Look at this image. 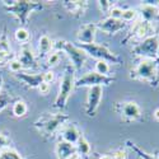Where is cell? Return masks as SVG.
Here are the masks:
<instances>
[{
  "label": "cell",
  "instance_id": "8d00e7d4",
  "mask_svg": "<svg viewBox=\"0 0 159 159\" xmlns=\"http://www.w3.org/2000/svg\"><path fill=\"white\" fill-rule=\"evenodd\" d=\"M37 89H38V92H39L41 94L46 96V94H48V93H50V90H51V85L43 82V83H41V85H39Z\"/></svg>",
  "mask_w": 159,
  "mask_h": 159
},
{
  "label": "cell",
  "instance_id": "d6a6232c",
  "mask_svg": "<svg viewBox=\"0 0 159 159\" xmlns=\"http://www.w3.org/2000/svg\"><path fill=\"white\" fill-rule=\"evenodd\" d=\"M98 4H99V7H101V9L103 10V11H106L108 14V11L111 10V8L113 7L112 5V2H110V0H101V2H98Z\"/></svg>",
  "mask_w": 159,
  "mask_h": 159
},
{
  "label": "cell",
  "instance_id": "1f68e13d",
  "mask_svg": "<svg viewBox=\"0 0 159 159\" xmlns=\"http://www.w3.org/2000/svg\"><path fill=\"white\" fill-rule=\"evenodd\" d=\"M108 16H110V18H113V19H121L122 9L118 7H112L111 10L108 11Z\"/></svg>",
  "mask_w": 159,
  "mask_h": 159
},
{
  "label": "cell",
  "instance_id": "5bb4252c",
  "mask_svg": "<svg viewBox=\"0 0 159 159\" xmlns=\"http://www.w3.org/2000/svg\"><path fill=\"white\" fill-rule=\"evenodd\" d=\"M140 14L143 17V20L152 23L153 20H155L159 17V8H157L154 4H152L150 2H145L139 7Z\"/></svg>",
  "mask_w": 159,
  "mask_h": 159
},
{
  "label": "cell",
  "instance_id": "2e32d148",
  "mask_svg": "<svg viewBox=\"0 0 159 159\" xmlns=\"http://www.w3.org/2000/svg\"><path fill=\"white\" fill-rule=\"evenodd\" d=\"M121 113L127 120H138L141 116V110L136 102H126L121 106Z\"/></svg>",
  "mask_w": 159,
  "mask_h": 159
},
{
  "label": "cell",
  "instance_id": "ac0fdd59",
  "mask_svg": "<svg viewBox=\"0 0 159 159\" xmlns=\"http://www.w3.org/2000/svg\"><path fill=\"white\" fill-rule=\"evenodd\" d=\"M55 153H56L57 159H68L69 157H71L73 154L76 153V148H75V145L61 140V141H59L57 145H56Z\"/></svg>",
  "mask_w": 159,
  "mask_h": 159
},
{
  "label": "cell",
  "instance_id": "7bdbcfd3",
  "mask_svg": "<svg viewBox=\"0 0 159 159\" xmlns=\"http://www.w3.org/2000/svg\"><path fill=\"white\" fill-rule=\"evenodd\" d=\"M157 56H159V47H158V51H157Z\"/></svg>",
  "mask_w": 159,
  "mask_h": 159
},
{
  "label": "cell",
  "instance_id": "cb8c5ba5",
  "mask_svg": "<svg viewBox=\"0 0 159 159\" xmlns=\"http://www.w3.org/2000/svg\"><path fill=\"white\" fill-rule=\"evenodd\" d=\"M0 159H23V158L17 150L8 148V149H4L0 152Z\"/></svg>",
  "mask_w": 159,
  "mask_h": 159
},
{
  "label": "cell",
  "instance_id": "52a82bcc",
  "mask_svg": "<svg viewBox=\"0 0 159 159\" xmlns=\"http://www.w3.org/2000/svg\"><path fill=\"white\" fill-rule=\"evenodd\" d=\"M132 78L143 79V80H152L157 76V62L154 59H143L138 66L131 71Z\"/></svg>",
  "mask_w": 159,
  "mask_h": 159
},
{
  "label": "cell",
  "instance_id": "3957f363",
  "mask_svg": "<svg viewBox=\"0 0 159 159\" xmlns=\"http://www.w3.org/2000/svg\"><path fill=\"white\" fill-rule=\"evenodd\" d=\"M68 120H69V117L62 113H51V115L42 116L34 124V126L39 130V132H42L43 135L51 136V135H54L55 132H57Z\"/></svg>",
  "mask_w": 159,
  "mask_h": 159
},
{
  "label": "cell",
  "instance_id": "b9f144b4",
  "mask_svg": "<svg viewBox=\"0 0 159 159\" xmlns=\"http://www.w3.org/2000/svg\"><path fill=\"white\" fill-rule=\"evenodd\" d=\"M2 87H3V78L0 76V93H2Z\"/></svg>",
  "mask_w": 159,
  "mask_h": 159
},
{
  "label": "cell",
  "instance_id": "f1b7e54d",
  "mask_svg": "<svg viewBox=\"0 0 159 159\" xmlns=\"http://www.w3.org/2000/svg\"><path fill=\"white\" fill-rule=\"evenodd\" d=\"M61 52L60 51H56V52H51V54L47 56V65L48 66H55L60 62V59H61Z\"/></svg>",
  "mask_w": 159,
  "mask_h": 159
},
{
  "label": "cell",
  "instance_id": "7402d4cb",
  "mask_svg": "<svg viewBox=\"0 0 159 159\" xmlns=\"http://www.w3.org/2000/svg\"><path fill=\"white\" fill-rule=\"evenodd\" d=\"M126 145L131 149V150H134L141 159H159L158 157H155V155H153V154H149V153H147L145 150H143L141 148H139L138 145L135 144V143H132L131 140H126Z\"/></svg>",
  "mask_w": 159,
  "mask_h": 159
},
{
  "label": "cell",
  "instance_id": "8fae6325",
  "mask_svg": "<svg viewBox=\"0 0 159 159\" xmlns=\"http://www.w3.org/2000/svg\"><path fill=\"white\" fill-rule=\"evenodd\" d=\"M126 27V23L121 19H113V18H106L103 20H101L97 24V28H99L101 31H103L107 34H115L117 32L122 31Z\"/></svg>",
  "mask_w": 159,
  "mask_h": 159
},
{
  "label": "cell",
  "instance_id": "5b68a950",
  "mask_svg": "<svg viewBox=\"0 0 159 159\" xmlns=\"http://www.w3.org/2000/svg\"><path fill=\"white\" fill-rule=\"evenodd\" d=\"M80 47L85 54L87 56H92L93 59H97L98 61H106L108 64H120V57H118L116 54L103 45H98V43H90V45H82L79 43L78 45Z\"/></svg>",
  "mask_w": 159,
  "mask_h": 159
},
{
  "label": "cell",
  "instance_id": "603a6c76",
  "mask_svg": "<svg viewBox=\"0 0 159 159\" xmlns=\"http://www.w3.org/2000/svg\"><path fill=\"white\" fill-rule=\"evenodd\" d=\"M27 110H28L27 104H25V102H23V101H17L11 107L13 115L16 117H23L25 113H27Z\"/></svg>",
  "mask_w": 159,
  "mask_h": 159
},
{
  "label": "cell",
  "instance_id": "e0dca14e",
  "mask_svg": "<svg viewBox=\"0 0 159 159\" xmlns=\"http://www.w3.org/2000/svg\"><path fill=\"white\" fill-rule=\"evenodd\" d=\"M61 135H62V140L66 141V143H70L73 145H75L80 138V132L76 129L75 125L73 124H68V125H64L62 127V131H61Z\"/></svg>",
  "mask_w": 159,
  "mask_h": 159
},
{
  "label": "cell",
  "instance_id": "4dcf8cb0",
  "mask_svg": "<svg viewBox=\"0 0 159 159\" xmlns=\"http://www.w3.org/2000/svg\"><path fill=\"white\" fill-rule=\"evenodd\" d=\"M9 102H10L9 94L2 90V93H0V111H3L4 107H7V106L9 104Z\"/></svg>",
  "mask_w": 159,
  "mask_h": 159
},
{
  "label": "cell",
  "instance_id": "6da1fadb",
  "mask_svg": "<svg viewBox=\"0 0 159 159\" xmlns=\"http://www.w3.org/2000/svg\"><path fill=\"white\" fill-rule=\"evenodd\" d=\"M54 47L60 51V52H65L68 57L71 61V66L74 68L75 71L82 70V68L84 66L85 61H87V54L85 52L74 43H70L65 39H57L56 42H54Z\"/></svg>",
  "mask_w": 159,
  "mask_h": 159
},
{
  "label": "cell",
  "instance_id": "ba28073f",
  "mask_svg": "<svg viewBox=\"0 0 159 159\" xmlns=\"http://www.w3.org/2000/svg\"><path fill=\"white\" fill-rule=\"evenodd\" d=\"M159 47V38L157 36H150L143 39V42L134 47V54L136 56H141L143 59H153L157 55Z\"/></svg>",
  "mask_w": 159,
  "mask_h": 159
},
{
  "label": "cell",
  "instance_id": "ab89813d",
  "mask_svg": "<svg viewBox=\"0 0 159 159\" xmlns=\"http://www.w3.org/2000/svg\"><path fill=\"white\" fill-rule=\"evenodd\" d=\"M68 159H82V157H80V155H79L78 153H75V154H73L71 157H69Z\"/></svg>",
  "mask_w": 159,
  "mask_h": 159
},
{
  "label": "cell",
  "instance_id": "d590c367",
  "mask_svg": "<svg viewBox=\"0 0 159 159\" xmlns=\"http://www.w3.org/2000/svg\"><path fill=\"white\" fill-rule=\"evenodd\" d=\"M111 158H112V159H127V153H126L125 150L120 149V150L113 152Z\"/></svg>",
  "mask_w": 159,
  "mask_h": 159
},
{
  "label": "cell",
  "instance_id": "44dd1931",
  "mask_svg": "<svg viewBox=\"0 0 159 159\" xmlns=\"http://www.w3.org/2000/svg\"><path fill=\"white\" fill-rule=\"evenodd\" d=\"M75 148H76V153L80 155V157H82V155H84V157L89 155V154H90V150H92L90 144L88 143V140H87L84 136L79 138L78 143L75 144Z\"/></svg>",
  "mask_w": 159,
  "mask_h": 159
},
{
  "label": "cell",
  "instance_id": "f546056e",
  "mask_svg": "<svg viewBox=\"0 0 159 159\" xmlns=\"http://www.w3.org/2000/svg\"><path fill=\"white\" fill-rule=\"evenodd\" d=\"M0 48H2L5 52V54H9V51H10V43L8 41L7 34H3L2 37H0Z\"/></svg>",
  "mask_w": 159,
  "mask_h": 159
},
{
  "label": "cell",
  "instance_id": "9a60e30c",
  "mask_svg": "<svg viewBox=\"0 0 159 159\" xmlns=\"http://www.w3.org/2000/svg\"><path fill=\"white\" fill-rule=\"evenodd\" d=\"M154 32V27H153V24L149 23V22H145V20H140L135 25H134V28H132L131 33L134 34L136 38H148L152 36V33Z\"/></svg>",
  "mask_w": 159,
  "mask_h": 159
},
{
  "label": "cell",
  "instance_id": "836d02e7",
  "mask_svg": "<svg viewBox=\"0 0 159 159\" xmlns=\"http://www.w3.org/2000/svg\"><path fill=\"white\" fill-rule=\"evenodd\" d=\"M54 79H55V74L52 70H47L43 73V82L47 83V84H51L52 82H54Z\"/></svg>",
  "mask_w": 159,
  "mask_h": 159
},
{
  "label": "cell",
  "instance_id": "7c38bea8",
  "mask_svg": "<svg viewBox=\"0 0 159 159\" xmlns=\"http://www.w3.org/2000/svg\"><path fill=\"white\" fill-rule=\"evenodd\" d=\"M17 59H18L19 62L22 64L23 69H34L36 66H37V65H36V64H37V61H36V55L33 54L31 46L27 45V43H24V45L22 46V48H20V51H19V55H18Z\"/></svg>",
  "mask_w": 159,
  "mask_h": 159
},
{
  "label": "cell",
  "instance_id": "d4e9b609",
  "mask_svg": "<svg viewBox=\"0 0 159 159\" xmlns=\"http://www.w3.org/2000/svg\"><path fill=\"white\" fill-rule=\"evenodd\" d=\"M16 39L18 42H20V43H27L28 42V39H30V32L25 30V28H23V27H20V28H18L17 31H16Z\"/></svg>",
  "mask_w": 159,
  "mask_h": 159
},
{
  "label": "cell",
  "instance_id": "d6986e66",
  "mask_svg": "<svg viewBox=\"0 0 159 159\" xmlns=\"http://www.w3.org/2000/svg\"><path fill=\"white\" fill-rule=\"evenodd\" d=\"M54 47V42L52 39L47 36V34H43L42 37H39V41H38V51H39V56L41 57H45L47 55H50V52Z\"/></svg>",
  "mask_w": 159,
  "mask_h": 159
},
{
  "label": "cell",
  "instance_id": "30bf717a",
  "mask_svg": "<svg viewBox=\"0 0 159 159\" xmlns=\"http://www.w3.org/2000/svg\"><path fill=\"white\" fill-rule=\"evenodd\" d=\"M96 31H97V24L96 23H87L79 28L76 33V38L79 43L82 45H90L94 43L96 38Z\"/></svg>",
  "mask_w": 159,
  "mask_h": 159
},
{
  "label": "cell",
  "instance_id": "4fadbf2b",
  "mask_svg": "<svg viewBox=\"0 0 159 159\" xmlns=\"http://www.w3.org/2000/svg\"><path fill=\"white\" fill-rule=\"evenodd\" d=\"M17 79H19L20 82H23L27 87L31 88H38L43 83V74H27V73H17L14 74Z\"/></svg>",
  "mask_w": 159,
  "mask_h": 159
},
{
  "label": "cell",
  "instance_id": "60d3db41",
  "mask_svg": "<svg viewBox=\"0 0 159 159\" xmlns=\"http://www.w3.org/2000/svg\"><path fill=\"white\" fill-rule=\"evenodd\" d=\"M99 159H112V158H111V155H102Z\"/></svg>",
  "mask_w": 159,
  "mask_h": 159
},
{
  "label": "cell",
  "instance_id": "7a4b0ae2",
  "mask_svg": "<svg viewBox=\"0 0 159 159\" xmlns=\"http://www.w3.org/2000/svg\"><path fill=\"white\" fill-rule=\"evenodd\" d=\"M75 88V70L71 65H68L65 68L64 75L60 80V90L55 101V107L56 108H64L66 102H68L73 89Z\"/></svg>",
  "mask_w": 159,
  "mask_h": 159
},
{
  "label": "cell",
  "instance_id": "ffe728a7",
  "mask_svg": "<svg viewBox=\"0 0 159 159\" xmlns=\"http://www.w3.org/2000/svg\"><path fill=\"white\" fill-rule=\"evenodd\" d=\"M65 8L68 9L71 14H83V11L87 8V2H64Z\"/></svg>",
  "mask_w": 159,
  "mask_h": 159
},
{
  "label": "cell",
  "instance_id": "83f0119b",
  "mask_svg": "<svg viewBox=\"0 0 159 159\" xmlns=\"http://www.w3.org/2000/svg\"><path fill=\"white\" fill-rule=\"evenodd\" d=\"M8 68H9V70H10L11 73L17 74V73H20V71H22L23 66H22V64L19 62V60H18L17 57H14V59H11V60L8 62Z\"/></svg>",
  "mask_w": 159,
  "mask_h": 159
},
{
  "label": "cell",
  "instance_id": "74e56055",
  "mask_svg": "<svg viewBox=\"0 0 159 159\" xmlns=\"http://www.w3.org/2000/svg\"><path fill=\"white\" fill-rule=\"evenodd\" d=\"M7 56H8V54H5V52H4L2 48H0V61H3Z\"/></svg>",
  "mask_w": 159,
  "mask_h": 159
},
{
  "label": "cell",
  "instance_id": "277c9868",
  "mask_svg": "<svg viewBox=\"0 0 159 159\" xmlns=\"http://www.w3.org/2000/svg\"><path fill=\"white\" fill-rule=\"evenodd\" d=\"M3 3L7 10L10 14L17 17L22 24L27 23V19L33 10L42 8V4L38 2H25V0H22V2H3Z\"/></svg>",
  "mask_w": 159,
  "mask_h": 159
},
{
  "label": "cell",
  "instance_id": "484cf974",
  "mask_svg": "<svg viewBox=\"0 0 159 159\" xmlns=\"http://www.w3.org/2000/svg\"><path fill=\"white\" fill-rule=\"evenodd\" d=\"M138 17V10L136 9H125L122 10V16H121V20L126 22H131V20H135Z\"/></svg>",
  "mask_w": 159,
  "mask_h": 159
},
{
  "label": "cell",
  "instance_id": "4316f807",
  "mask_svg": "<svg viewBox=\"0 0 159 159\" xmlns=\"http://www.w3.org/2000/svg\"><path fill=\"white\" fill-rule=\"evenodd\" d=\"M94 71L101 74V75H108V73H110V64L106 62V61H97Z\"/></svg>",
  "mask_w": 159,
  "mask_h": 159
},
{
  "label": "cell",
  "instance_id": "e575fe53",
  "mask_svg": "<svg viewBox=\"0 0 159 159\" xmlns=\"http://www.w3.org/2000/svg\"><path fill=\"white\" fill-rule=\"evenodd\" d=\"M9 139L4 135V134H0V152L4 150V149H8L9 148Z\"/></svg>",
  "mask_w": 159,
  "mask_h": 159
},
{
  "label": "cell",
  "instance_id": "9c48e42d",
  "mask_svg": "<svg viewBox=\"0 0 159 159\" xmlns=\"http://www.w3.org/2000/svg\"><path fill=\"white\" fill-rule=\"evenodd\" d=\"M102 96H103V87L97 85V87L89 88L87 106H85V112L88 116H94L97 113L101 101H102Z\"/></svg>",
  "mask_w": 159,
  "mask_h": 159
},
{
  "label": "cell",
  "instance_id": "f35d334b",
  "mask_svg": "<svg viewBox=\"0 0 159 159\" xmlns=\"http://www.w3.org/2000/svg\"><path fill=\"white\" fill-rule=\"evenodd\" d=\"M153 116H154V118H155L157 121H159V108H157V110L154 111V115H153Z\"/></svg>",
  "mask_w": 159,
  "mask_h": 159
},
{
  "label": "cell",
  "instance_id": "8992f818",
  "mask_svg": "<svg viewBox=\"0 0 159 159\" xmlns=\"http://www.w3.org/2000/svg\"><path fill=\"white\" fill-rule=\"evenodd\" d=\"M115 82V78L108 76V75H101L98 73L93 71H88L84 75H82L79 79H75V88H80V87H97V85H108Z\"/></svg>",
  "mask_w": 159,
  "mask_h": 159
}]
</instances>
